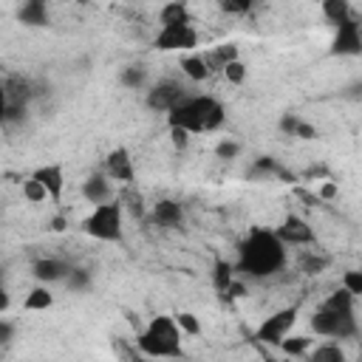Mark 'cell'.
<instances>
[{"label": "cell", "mask_w": 362, "mask_h": 362, "mask_svg": "<svg viewBox=\"0 0 362 362\" xmlns=\"http://www.w3.org/2000/svg\"><path fill=\"white\" fill-rule=\"evenodd\" d=\"M342 288H348L354 297H359L362 294V272H356V269L345 272L342 274Z\"/></svg>", "instance_id": "cell-29"}, {"label": "cell", "mask_w": 362, "mask_h": 362, "mask_svg": "<svg viewBox=\"0 0 362 362\" xmlns=\"http://www.w3.org/2000/svg\"><path fill=\"white\" fill-rule=\"evenodd\" d=\"M277 238L286 243V246H303V243H311L314 240V229L300 218V215H286L283 223L274 229Z\"/></svg>", "instance_id": "cell-10"}, {"label": "cell", "mask_w": 362, "mask_h": 362, "mask_svg": "<svg viewBox=\"0 0 362 362\" xmlns=\"http://www.w3.org/2000/svg\"><path fill=\"white\" fill-rule=\"evenodd\" d=\"M215 153H218V158H235V156L240 153V144H238V141H229V139H223V141H218Z\"/></svg>", "instance_id": "cell-31"}, {"label": "cell", "mask_w": 362, "mask_h": 362, "mask_svg": "<svg viewBox=\"0 0 362 362\" xmlns=\"http://www.w3.org/2000/svg\"><path fill=\"white\" fill-rule=\"evenodd\" d=\"M11 337H14V325H11L8 320H3V317H0V345H3V342H8Z\"/></svg>", "instance_id": "cell-36"}, {"label": "cell", "mask_w": 362, "mask_h": 362, "mask_svg": "<svg viewBox=\"0 0 362 362\" xmlns=\"http://www.w3.org/2000/svg\"><path fill=\"white\" fill-rule=\"evenodd\" d=\"M68 269H71V266H65V263L57 260V257H42V260L34 263L31 272H34V277H37L40 283H57V280H65Z\"/></svg>", "instance_id": "cell-14"}, {"label": "cell", "mask_w": 362, "mask_h": 362, "mask_svg": "<svg viewBox=\"0 0 362 362\" xmlns=\"http://www.w3.org/2000/svg\"><path fill=\"white\" fill-rule=\"evenodd\" d=\"M294 322H297V308H280L257 325L255 339L266 342V345H280V339L294 328Z\"/></svg>", "instance_id": "cell-6"}, {"label": "cell", "mask_w": 362, "mask_h": 362, "mask_svg": "<svg viewBox=\"0 0 362 362\" xmlns=\"http://www.w3.org/2000/svg\"><path fill=\"white\" fill-rule=\"evenodd\" d=\"M82 229L96 238V240H107V243H119L122 235H124V209L116 198H107L102 204H96L85 221H82Z\"/></svg>", "instance_id": "cell-4"}, {"label": "cell", "mask_w": 362, "mask_h": 362, "mask_svg": "<svg viewBox=\"0 0 362 362\" xmlns=\"http://www.w3.org/2000/svg\"><path fill=\"white\" fill-rule=\"evenodd\" d=\"M0 277H3V272H0Z\"/></svg>", "instance_id": "cell-41"}, {"label": "cell", "mask_w": 362, "mask_h": 362, "mask_svg": "<svg viewBox=\"0 0 362 362\" xmlns=\"http://www.w3.org/2000/svg\"><path fill=\"white\" fill-rule=\"evenodd\" d=\"M181 74L189 76L192 82H204V79L209 76L206 57H201V54H189V57H184V59H181Z\"/></svg>", "instance_id": "cell-17"}, {"label": "cell", "mask_w": 362, "mask_h": 362, "mask_svg": "<svg viewBox=\"0 0 362 362\" xmlns=\"http://www.w3.org/2000/svg\"><path fill=\"white\" fill-rule=\"evenodd\" d=\"M238 252H240L238 260L240 272L252 277H269L286 266V243L272 229H252Z\"/></svg>", "instance_id": "cell-1"}, {"label": "cell", "mask_w": 362, "mask_h": 362, "mask_svg": "<svg viewBox=\"0 0 362 362\" xmlns=\"http://www.w3.org/2000/svg\"><path fill=\"white\" fill-rule=\"evenodd\" d=\"M65 280H68V288H85L88 286V274L82 269H68Z\"/></svg>", "instance_id": "cell-33"}, {"label": "cell", "mask_w": 362, "mask_h": 362, "mask_svg": "<svg viewBox=\"0 0 362 362\" xmlns=\"http://www.w3.org/2000/svg\"><path fill=\"white\" fill-rule=\"evenodd\" d=\"M153 45L158 51H192L198 45V34L192 25H164L156 34Z\"/></svg>", "instance_id": "cell-7"}, {"label": "cell", "mask_w": 362, "mask_h": 362, "mask_svg": "<svg viewBox=\"0 0 362 362\" xmlns=\"http://www.w3.org/2000/svg\"><path fill=\"white\" fill-rule=\"evenodd\" d=\"M82 192H85V198H88L90 204H102V201L110 198V178H107L105 173H96V175H90V178L82 184Z\"/></svg>", "instance_id": "cell-16"}, {"label": "cell", "mask_w": 362, "mask_h": 362, "mask_svg": "<svg viewBox=\"0 0 362 362\" xmlns=\"http://www.w3.org/2000/svg\"><path fill=\"white\" fill-rule=\"evenodd\" d=\"M189 136H192V133H187L184 127H170V141H173L175 150H184V147L189 144Z\"/></svg>", "instance_id": "cell-32"}, {"label": "cell", "mask_w": 362, "mask_h": 362, "mask_svg": "<svg viewBox=\"0 0 362 362\" xmlns=\"http://www.w3.org/2000/svg\"><path fill=\"white\" fill-rule=\"evenodd\" d=\"M6 113H8V90H6V85L0 82V122L6 119Z\"/></svg>", "instance_id": "cell-38"}, {"label": "cell", "mask_w": 362, "mask_h": 362, "mask_svg": "<svg viewBox=\"0 0 362 362\" xmlns=\"http://www.w3.org/2000/svg\"><path fill=\"white\" fill-rule=\"evenodd\" d=\"M322 17L328 20V23H342L345 17H351L354 14V8H351V3L348 0H322Z\"/></svg>", "instance_id": "cell-21"}, {"label": "cell", "mask_w": 362, "mask_h": 362, "mask_svg": "<svg viewBox=\"0 0 362 362\" xmlns=\"http://www.w3.org/2000/svg\"><path fill=\"white\" fill-rule=\"evenodd\" d=\"M54 305V294L48 291V286H34L28 291V297L23 300V308L25 311H45Z\"/></svg>", "instance_id": "cell-20"}, {"label": "cell", "mask_w": 362, "mask_h": 362, "mask_svg": "<svg viewBox=\"0 0 362 362\" xmlns=\"http://www.w3.org/2000/svg\"><path fill=\"white\" fill-rule=\"evenodd\" d=\"M337 192H339V189H337V184H334V181H325V184L320 187V195H317V198H325V201H331Z\"/></svg>", "instance_id": "cell-37"}, {"label": "cell", "mask_w": 362, "mask_h": 362, "mask_svg": "<svg viewBox=\"0 0 362 362\" xmlns=\"http://www.w3.org/2000/svg\"><path fill=\"white\" fill-rule=\"evenodd\" d=\"M354 294L348 291V288H339V291H334L328 300H325V308H331V311H339V314H351L354 311Z\"/></svg>", "instance_id": "cell-23"}, {"label": "cell", "mask_w": 362, "mask_h": 362, "mask_svg": "<svg viewBox=\"0 0 362 362\" xmlns=\"http://www.w3.org/2000/svg\"><path fill=\"white\" fill-rule=\"evenodd\" d=\"M158 23H161V28L164 25H189L192 23V14H189V8H187L184 0H170V3L161 6Z\"/></svg>", "instance_id": "cell-13"}, {"label": "cell", "mask_w": 362, "mask_h": 362, "mask_svg": "<svg viewBox=\"0 0 362 362\" xmlns=\"http://www.w3.org/2000/svg\"><path fill=\"white\" fill-rule=\"evenodd\" d=\"M280 348H283V354H288V356H303L308 348H311V337H283L280 339Z\"/></svg>", "instance_id": "cell-24"}, {"label": "cell", "mask_w": 362, "mask_h": 362, "mask_svg": "<svg viewBox=\"0 0 362 362\" xmlns=\"http://www.w3.org/2000/svg\"><path fill=\"white\" fill-rule=\"evenodd\" d=\"M232 280H235V266H232L229 260L218 257L215 266H212V286H215V291L223 297V291H226V286H229Z\"/></svg>", "instance_id": "cell-19"}, {"label": "cell", "mask_w": 362, "mask_h": 362, "mask_svg": "<svg viewBox=\"0 0 362 362\" xmlns=\"http://www.w3.org/2000/svg\"><path fill=\"white\" fill-rule=\"evenodd\" d=\"M181 96H184V88H181L178 82H170V79H167V82H158V85H153V88L147 90V107L167 113Z\"/></svg>", "instance_id": "cell-11"}, {"label": "cell", "mask_w": 362, "mask_h": 362, "mask_svg": "<svg viewBox=\"0 0 362 362\" xmlns=\"http://www.w3.org/2000/svg\"><path fill=\"white\" fill-rule=\"evenodd\" d=\"M221 74H223V79L229 82V85H243V79H246V65L240 62V59H232V62H226L223 68H221Z\"/></svg>", "instance_id": "cell-25"}, {"label": "cell", "mask_w": 362, "mask_h": 362, "mask_svg": "<svg viewBox=\"0 0 362 362\" xmlns=\"http://www.w3.org/2000/svg\"><path fill=\"white\" fill-rule=\"evenodd\" d=\"M136 342L144 356H181V328L164 314L153 317Z\"/></svg>", "instance_id": "cell-3"}, {"label": "cell", "mask_w": 362, "mask_h": 362, "mask_svg": "<svg viewBox=\"0 0 362 362\" xmlns=\"http://www.w3.org/2000/svg\"><path fill=\"white\" fill-rule=\"evenodd\" d=\"M255 3H257V0H255Z\"/></svg>", "instance_id": "cell-42"}, {"label": "cell", "mask_w": 362, "mask_h": 362, "mask_svg": "<svg viewBox=\"0 0 362 362\" xmlns=\"http://www.w3.org/2000/svg\"><path fill=\"white\" fill-rule=\"evenodd\" d=\"M345 354L339 345H320L311 351V362H342Z\"/></svg>", "instance_id": "cell-27"}, {"label": "cell", "mask_w": 362, "mask_h": 362, "mask_svg": "<svg viewBox=\"0 0 362 362\" xmlns=\"http://www.w3.org/2000/svg\"><path fill=\"white\" fill-rule=\"evenodd\" d=\"M110 181H119V184H133V178H136V167H133V158H130V153L124 150V147H116V150H110L107 153V158H105V170H102Z\"/></svg>", "instance_id": "cell-9"}, {"label": "cell", "mask_w": 362, "mask_h": 362, "mask_svg": "<svg viewBox=\"0 0 362 362\" xmlns=\"http://www.w3.org/2000/svg\"><path fill=\"white\" fill-rule=\"evenodd\" d=\"M173 320H175V325L181 328V334H198V331H201V322H198V317H195L192 311H178Z\"/></svg>", "instance_id": "cell-28"}, {"label": "cell", "mask_w": 362, "mask_h": 362, "mask_svg": "<svg viewBox=\"0 0 362 362\" xmlns=\"http://www.w3.org/2000/svg\"><path fill=\"white\" fill-rule=\"evenodd\" d=\"M51 229H54V232L65 229V218H54V221H51Z\"/></svg>", "instance_id": "cell-40"}, {"label": "cell", "mask_w": 362, "mask_h": 362, "mask_svg": "<svg viewBox=\"0 0 362 362\" xmlns=\"http://www.w3.org/2000/svg\"><path fill=\"white\" fill-rule=\"evenodd\" d=\"M20 20L25 25H45L48 23V8L45 0H25L20 8Z\"/></svg>", "instance_id": "cell-18"}, {"label": "cell", "mask_w": 362, "mask_h": 362, "mask_svg": "<svg viewBox=\"0 0 362 362\" xmlns=\"http://www.w3.org/2000/svg\"><path fill=\"white\" fill-rule=\"evenodd\" d=\"M23 195H25V201L28 204H42L45 198H48V192H45V187L31 175V178H25L23 181Z\"/></svg>", "instance_id": "cell-26"}, {"label": "cell", "mask_w": 362, "mask_h": 362, "mask_svg": "<svg viewBox=\"0 0 362 362\" xmlns=\"http://www.w3.org/2000/svg\"><path fill=\"white\" fill-rule=\"evenodd\" d=\"M153 218H156V223H158V226L173 229V226H178V223H181L184 212H181V204H175V201L164 198V201H158V204L153 206Z\"/></svg>", "instance_id": "cell-15"}, {"label": "cell", "mask_w": 362, "mask_h": 362, "mask_svg": "<svg viewBox=\"0 0 362 362\" xmlns=\"http://www.w3.org/2000/svg\"><path fill=\"white\" fill-rule=\"evenodd\" d=\"M311 328L317 334H322V337L345 339V337H356V317H354V311L351 314H339V311H331V308L322 305V311L314 314Z\"/></svg>", "instance_id": "cell-5"}, {"label": "cell", "mask_w": 362, "mask_h": 362, "mask_svg": "<svg viewBox=\"0 0 362 362\" xmlns=\"http://www.w3.org/2000/svg\"><path fill=\"white\" fill-rule=\"evenodd\" d=\"M8 305H11V297H8V291L0 286V311H6Z\"/></svg>", "instance_id": "cell-39"}, {"label": "cell", "mask_w": 362, "mask_h": 362, "mask_svg": "<svg viewBox=\"0 0 362 362\" xmlns=\"http://www.w3.org/2000/svg\"><path fill=\"white\" fill-rule=\"evenodd\" d=\"M255 0H221V8L229 14H246Z\"/></svg>", "instance_id": "cell-30"}, {"label": "cell", "mask_w": 362, "mask_h": 362, "mask_svg": "<svg viewBox=\"0 0 362 362\" xmlns=\"http://www.w3.org/2000/svg\"><path fill=\"white\" fill-rule=\"evenodd\" d=\"M122 79H124V85H141L144 82V71L141 68H127Z\"/></svg>", "instance_id": "cell-35"}, {"label": "cell", "mask_w": 362, "mask_h": 362, "mask_svg": "<svg viewBox=\"0 0 362 362\" xmlns=\"http://www.w3.org/2000/svg\"><path fill=\"white\" fill-rule=\"evenodd\" d=\"M232 59H238V45H232V42H226V45H218L209 57H206V65H209V71L212 68H223L226 62H232Z\"/></svg>", "instance_id": "cell-22"}, {"label": "cell", "mask_w": 362, "mask_h": 362, "mask_svg": "<svg viewBox=\"0 0 362 362\" xmlns=\"http://www.w3.org/2000/svg\"><path fill=\"white\" fill-rule=\"evenodd\" d=\"M34 178L45 187L48 198L59 201L62 198V189H65V170L59 164H45V167H37L34 170Z\"/></svg>", "instance_id": "cell-12"}, {"label": "cell", "mask_w": 362, "mask_h": 362, "mask_svg": "<svg viewBox=\"0 0 362 362\" xmlns=\"http://www.w3.org/2000/svg\"><path fill=\"white\" fill-rule=\"evenodd\" d=\"M226 110L215 96L198 93V96H181L167 110L170 127H184L187 133H212L223 124Z\"/></svg>", "instance_id": "cell-2"}, {"label": "cell", "mask_w": 362, "mask_h": 362, "mask_svg": "<svg viewBox=\"0 0 362 362\" xmlns=\"http://www.w3.org/2000/svg\"><path fill=\"white\" fill-rule=\"evenodd\" d=\"M291 133H294V136H300V139H314V136H317V130H314L311 124H305V122H300V119L294 122V127H291Z\"/></svg>", "instance_id": "cell-34"}, {"label": "cell", "mask_w": 362, "mask_h": 362, "mask_svg": "<svg viewBox=\"0 0 362 362\" xmlns=\"http://www.w3.org/2000/svg\"><path fill=\"white\" fill-rule=\"evenodd\" d=\"M331 51L334 54H342V57H356L362 51V34H359L356 14H351L342 23H337V37L331 42Z\"/></svg>", "instance_id": "cell-8"}]
</instances>
